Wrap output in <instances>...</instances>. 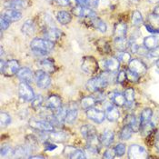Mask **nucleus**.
<instances>
[{
	"label": "nucleus",
	"instance_id": "f257e3e1",
	"mask_svg": "<svg viewBox=\"0 0 159 159\" xmlns=\"http://www.w3.org/2000/svg\"><path fill=\"white\" fill-rule=\"evenodd\" d=\"M31 49L37 55H46L54 48V42L46 38H35L31 42Z\"/></svg>",
	"mask_w": 159,
	"mask_h": 159
},
{
	"label": "nucleus",
	"instance_id": "f03ea898",
	"mask_svg": "<svg viewBox=\"0 0 159 159\" xmlns=\"http://www.w3.org/2000/svg\"><path fill=\"white\" fill-rule=\"evenodd\" d=\"M29 125L36 129L39 130L40 132H51L55 130L54 125L52 123H50L46 119H36V118H32L29 120Z\"/></svg>",
	"mask_w": 159,
	"mask_h": 159
},
{
	"label": "nucleus",
	"instance_id": "7ed1b4c3",
	"mask_svg": "<svg viewBox=\"0 0 159 159\" xmlns=\"http://www.w3.org/2000/svg\"><path fill=\"white\" fill-rule=\"evenodd\" d=\"M107 85H108V82L106 80V78L104 76L100 75V76L90 79L86 83V89L92 93H95V92L101 90L102 88L106 87Z\"/></svg>",
	"mask_w": 159,
	"mask_h": 159
},
{
	"label": "nucleus",
	"instance_id": "20e7f679",
	"mask_svg": "<svg viewBox=\"0 0 159 159\" xmlns=\"http://www.w3.org/2000/svg\"><path fill=\"white\" fill-rule=\"evenodd\" d=\"M1 72L7 76H12L13 75L17 73L19 70V63L12 59L8 60L7 62H4L1 60Z\"/></svg>",
	"mask_w": 159,
	"mask_h": 159
},
{
	"label": "nucleus",
	"instance_id": "39448f33",
	"mask_svg": "<svg viewBox=\"0 0 159 159\" xmlns=\"http://www.w3.org/2000/svg\"><path fill=\"white\" fill-rule=\"evenodd\" d=\"M81 68L84 72L86 74H94L97 72L98 68V64L97 60L92 57H86L83 58L82 64H81Z\"/></svg>",
	"mask_w": 159,
	"mask_h": 159
},
{
	"label": "nucleus",
	"instance_id": "423d86ee",
	"mask_svg": "<svg viewBox=\"0 0 159 159\" xmlns=\"http://www.w3.org/2000/svg\"><path fill=\"white\" fill-rule=\"evenodd\" d=\"M128 157L131 159H144L147 157V150L145 147L138 145H133L129 147Z\"/></svg>",
	"mask_w": 159,
	"mask_h": 159
},
{
	"label": "nucleus",
	"instance_id": "0eeeda50",
	"mask_svg": "<svg viewBox=\"0 0 159 159\" xmlns=\"http://www.w3.org/2000/svg\"><path fill=\"white\" fill-rule=\"evenodd\" d=\"M35 80L37 85L40 88H47L51 84V78L48 74L43 70H38L35 74Z\"/></svg>",
	"mask_w": 159,
	"mask_h": 159
},
{
	"label": "nucleus",
	"instance_id": "6e6552de",
	"mask_svg": "<svg viewBox=\"0 0 159 159\" xmlns=\"http://www.w3.org/2000/svg\"><path fill=\"white\" fill-rule=\"evenodd\" d=\"M18 91H19L20 98L25 101H30V100H33V98H35V94H34L33 89L26 82H21L20 83Z\"/></svg>",
	"mask_w": 159,
	"mask_h": 159
},
{
	"label": "nucleus",
	"instance_id": "1a4fd4ad",
	"mask_svg": "<svg viewBox=\"0 0 159 159\" xmlns=\"http://www.w3.org/2000/svg\"><path fill=\"white\" fill-rule=\"evenodd\" d=\"M86 147L87 150L91 153L98 154L101 149V140L96 135H91L88 138H86Z\"/></svg>",
	"mask_w": 159,
	"mask_h": 159
},
{
	"label": "nucleus",
	"instance_id": "9d476101",
	"mask_svg": "<svg viewBox=\"0 0 159 159\" xmlns=\"http://www.w3.org/2000/svg\"><path fill=\"white\" fill-rule=\"evenodd\" d=\"M128 69L135 72L137 75H145L147 73V66L146 65L139 59H131L128 63Z\"/></svg>",
	"mask_w": 159,
	"mask_h": 159
},
{
	"label": "nucleus",
	"instance_id": "9b49d317",
	"mask_svg": "<svg viewBox=\"0 0 159 159\" xmlns=\"http://www.w3.org/2000/svg\"><path fill=\"white\" fill-rule=\"evenodd\" d=\"M86 116L92 120L93 122L97 123V124H100L104 121L105 117H106V114L102 111L98 110L97 108H89L86 110Z\"/></svg>",
	"mask_w": 159,
	"mask_h": 159
},
{
	"label": "nucleus",
	"instance_id": "f8f14e48",
	"mask_svg": "<svg viewBox=\"0 0 159 159\" xmlns=\"http://www.w3.org/2000/svg\"><path fill=\"white\" fill-rule=\"evenodd\" d=\"M17 77L22 80V82L31 83L35 79V75L27 67H21L16 73Z\"/></svg>",
	"mask_w": 159,
	"mask_h": 159
},
{
	"label": "nucleus",
	"instance_id": "ddd939ff",
	"mask_svg": "<svg viewBox=\"0 0 159 159\" xmlns=\"http://www.w3.org/2000/svg\"><path fill=\"white\" fill-rule=\"evenodd\" d=\"M62 36V32L55 27H48L44 31V37L46 39L50 40L52 42H55L57 40H58Z\"/></svg>",
	"mask_w": 159,
	"mask_h": 159
},
{
	"label": "nucleus",
	"instance_id": "4468645a",
	"mask_svg": "<svg viewBox=\"0 0 159 159\" xmlns=\"http://www.w3.org/2000/svg\"><path fill=\"white\" fill-rule=\"evenodd\" d=\"M2 16L6 18L8 22H15L18 21L22 18V13L19 10H15V9H7L3 13Z\"/></svg>",
	"mask_w": 159,
	"mask_h": 159
},
{
	"label": "nucleus",
	"instance_id": "2eb2a0df",
	"mask_svg": "<svg viewBox=\"0 0 159 159\" xmlns=\"http://www.w3.org/2000/svg\"><path fill=\"white\" fill-rule=\"evenodd\" d=\"M61 99L57 96V95H52L50 96L47 102H46V106L47 107L50 109V110H57L59 107H61Z\"/></svg>",
	"mask_w": 159,
	"mask_h": 159
},
{
	"label": "nucleus",
	"instance_id": "dca6fc26",
	"mask_svg": "<svg viewBox=\"0 0 159 159\" xmlns=\"http://www.w3.org/2000/svg\"><path fill=\"white\" fill-rule=\"evenodd\" d=\"M105 66L108 72L116 73L119 69L120 62L116 57H109L105 62Z\"/></svg>",
	"mask_w": 159,
	"mask_h": 159
},
{
	"label": "nucleus",
	"instance_id": "f3484780",
	"mask_svg": "<svg viewBox=\"0 0 159 159\" xmlns=\"http://www.w3.org/2000/svg\"><path fill=\"white\" fill-rule=\"evenodd\" d=\"M120 114L119 111L117 110V108L114 106H109L107 108V112H106V117L107 118L108 121L110 122H116L117 121V119L119 118Z\"/></svg>",
	"mask_w": 159,
	"mask_h": 159
},
{
	"label": "nucleus",
	"instance_id": "a211bd4d",
	"mask_svg": "<svg viewBox=\"0 0 159 159\" xmlns=\"http://www.w3.org/2000/svg\"><path fill=\"white\" fill-rule=\"evenodd\" d=\"M109 98L116 106H118V107H123L126 103L125 96L121 93H118V92H112V93H110L109 94Z\"/></svg>",
	"mask_w": 159,
	"mask_h": 159
},
{
	"label": "nucleus",
	"instance_id": "6ab92c4d",
	"mask_svg": "<svg viewBox=\"0 0 159 159\" xmlns=\"http://www.w3.org/2000/svg\"><path fill=\"white\" fill-rule=\"evenodd\" d=\"M26 6V3L25 0H9L5 3V7H8L9 9H15V10H20L25 8Z\"/></svg>",
	"mask_w": 159,
	"mask_h": 159
},
{
	"label": "nucleus",
	"instance_id": "aec40b11",
	"mask_svg": "<svg viewBox=\"0 0 159 159\" xmlns=\"http://www.w3.org/2000/svg\"><path fill=\"white\" fill-rule=\"evenodd\" d=\"M31 151V149L27 147L26 145L25 146H19V147H16L14 149V154H13V157H16V158H20V157H25Z\"/></svg>",
	"mask_w": 159,
	"mask_h": 159
},
{
	"label": "nucleus",
	"instance_id": "412c9836",
	"mask_svg": "<svg viewBox=\"0 0 159 159\" xmlns=\"http://www.w3.org/2000/svg\"><path fill=\"white\" fill-rule=\"evenodd\" d=\"M126 29H127L126 25L123 23V22L115 25V28H114V37H115V38L125 37Z\"/></svg>",
	"mask_w": 159,
	"mask_h": 159
},
{
	"label": "nucleus",
	"instance_id": "4be33fe9",
	"mask_svg": "<svg viewBox=\"0 0 159 159\" xmlns=\"http://www.w3.org/2000/svg\"><path fill=\"white\" fill-rule=\"evenodd\" d=\"M21 30H22V33H23L24 35H25V36H28V37H29V36L34 35L35 32H36V26H35L34 22L31 21V20L25 21L24 23V25H22Z\"/></svg>",
	"mask_w": 159,
	"mask_h": 159
},
{
	"label": "nucleus",
	"instance_id": "5701e85b",
	"mask_svg": "<svg viewBox=\"0 0 159 159\" xmlns=\"http://www.w3.org/2000/svg\"><path fill=\"white\" fill-rule=\"evenodd\" d=\"M101 143L104 147H109L114 141V133L111 130H106L101 135Z\"/></svg>",
	"mask_w": 159,
	"mask_h": 159
},
{
	"label": "nucleus",
	"instance_id": "b1692460",
	"mask_svg": "<svg viewBox=\"0 0 159 159\" xmlns=\"http://www.w3.org/2000/svg\"><path fill=\"white\" fill-rule=\"evenodd\" d=\"M39 66H40L41 70L45 71L46 73L48 74L54 73L55 70H56L54 63L51 61L50 59H44V60H42V61L40 62Z\"/></svg>",
	"mask_w": 159,
	"mask_h": 159
},
{
	"label": "nucleus",
	"instance_id": "393cba45",
	"mask_svg": "<svg viewBox=\"0 0 159 159\" xmlns=\"http://www.w3.org/2000/svg\"><path fill=\"white\" fill-rule=\"evenodd\" d=\"M90 19V22H91V25L92 26H94L96 29H98V31L102 32V33H105L107 29V26L105 22H103L100 18L98 17H92V18H89Z\"/></svg>",
	"mask_w": 159,
	"mask_h": 159
},
{
	"label": "nucleus",
	"instance_id": "a878e982",
	"mask_svg": "<svg viewBox=\"0 0 159 159\" xmlns=\"http://www.w3.org/2000/svg\"><path fill=\"white\" fill-rule=\"evenodd\" d=\"M114 45H115V48L119 51H125L129 48V42L126 40L125 37L115 38Z\"/></svg>",
	"mask_w": 159,
	"mask_h": 159
},
{
	"label": "nucleus",
	"instance_id": "bb28decb",
	"mask_svg": "<svg viewBox=\"0 0 159 159\" xmlns=\"http://www.w3.org/2000/svg\"><path fill=\"white\" fill-rule=\"evenodd\" d=\"M57 19L62 25H66L71 22L72 16L66 11H58L57 13Z\"/></svg>",
	"mask_w": 159,
	"mask_h": 159
},
{
	"label": "nucleus",
	"instance_id": "cd10ccee",
	"mask_svg": "<svg viewBox=\"0 0 159 159\" xmlns=\"http://www.w3.org/2000/svg\"><path fill=\"white\" fill-rule=\"evenodd\" d=\"M148 19H149V22L153 27L159 29V7H157L154 9L153 13L150 14Z\"/></svg>",
	"mask_w": 159,
	"mask_h": 159
},
{
	"label": "nucleus",
	"instance_id": "c85d7f7f",
	"mask_svg": "<svg viewBox=\"0 0 159 159\" xmlns=\"http://www.w3.org/2000/svg\"><path fill=\"white\" fill-rule=\"evenodd\" d=\"M153 116V111L150 108H146L144 109L142 114H141V117H140V121H141V127H143L144 125H146L147 124L150 122L151 118Z\"/></svg>",
	"mask_w": 159,
	"mask_h": 159
},
{
	"label": "nucleus",
	"instance_id": "c756f323",
	"mask_svg": "<svg viewBox=\"0 0 159 159\" xmlns=\"http://www.w3.org/2000/svg\"><path fill=\"white\" fill-rule=\"evenodd\" d=\"M97 103L96 98L93 97H86V98H82L81 100V107L83 109H89L91 107H93L95 106V104Z\"/></svg>",
	"mask_w": 159,
	"mask_h": 159
},
{
	"label": "nucleus",
	"instance_id": "7c9ffc66",
	"mask_svg": "<svg viewBox=\"0 0 159 159\" xmlns=\"http://www.w3.org/2000/svg\"><path fill=\"white\" fill-rule=\"evenodd\" d=\"M157 38L155 36H150V37H147L144 39V47L147 49H153L157 47Z\"/></svg>",
	"mask_w": 159,
	"mask_h": 159
},
{
	"label": "nucleus",
	"instance_id": "2f4dec72",
	"mask_svg": "<svg viewBox=\"0 0 159 159\" xmlns=\"http://www.w3.org/2000/svg\"><path fill=\"white\" fill-rule=\"evenodd\" d=\"M81 134L86 139L89 136L96 134V129L92 125H85L81 127Z\"/></svg>",
	"mask_w": 159,
	"mask_h": 159
},
{
	"label": "nucleus",
	"instance_id": "473e14b6",
	"mask_svg": "<svg viewBox=\"0 0 159 159\" xmlns=\"http://www.w3.org/2000/svg\"><path fill=\"white\" fill-rule=\"evenodd\" d=\"M133 132H134L133 128L129 125H125L120 132V138L123 140H127L132 136Z\"/></svg>",
	"mask_w": 159,
	"mask_h": 159
},
{
	"label": "nucleus",
	"instance_id": "72a5a7b5",
	"mask_svg": "<svg viewBox=\"0 0 159 159\" xmlns=\"http://www.w3.org/2000/svg\"><path fill=\"white\" fill-rule=\"evenodd\" d=\"M78 115V111L76 108H70L69 110H67L66 113V122L67 124H73Z\"/></svg>",
	"mask_w": 159,
	"mask_h": 159
},
{
	"label": "nucleus",
	"instance_id": "f704fd0d",
	"mask_svg": "<svg viewBox=\"0 0 159 159\" xmlns=\"http://www.w3.org/2000/svg\"><path fill=\"white\" fill-rule=\"evenodd\" d=\"M124 96L125 98V105H132L134 100H135V92H134V89L132 88H127L125 92H124Z\"/></svg>",
	"mask_w": 159,
	"mask_h": 159
},
{
	"label": "nucleus",
	"instance_id": "c9c22d12",
	"mask_svg": "<svg viewBox=\"0 0 159 159\" xmlns=\"http://www.w3.org/2000/svg\"><path fill=\"white\" fill-rule=\"evenodd\" d=\"M25 145L31 149V151H34L37 147V137L32 135H27L25 139Z\"/></svg>",
	"mask_w": 159,
	"mask_h": 159
},
{
	"label": "nucleus",
	"instance_id": "e433bc0d",
	"mask_svg": "<svg viewBox=\"0 0 159 159\" xmlns=\"http://www.w3.org/2000/svg\"><path fill=\"white\" fill-rule=\"evenodd\" d=\"M117 59L119 60V62L126 64L131 61V55L130 53L126 52V51H120L117 54Z\"/></svg>",
	"mask_w": 159,
	"mask_h": 159
},
{
	"label": "nucleus",
	"instance_id": "4c0bfd02",
	"mask_svg": "<svg viewBox=\"0 0 159 159\" xmlns=\"http://www.w3.org/2000/svg\"><path fill=\"white\" fill-rule=\"evenodd\" d=\"M13 154H14V149L10 146H4L1 147V157L3 158L9 157L13 156Z\"/></svg>",
	"mask_w": 159,
	"mask_h": 159
},
{
	"label": "nucleus",
	"instance_id": "58836bf2",
	"mask_svg": "<svg viewBox=\"0 0 159 159\" xmlns=\"http://www.w3.org/2000/svg\"><path fill=\"white\" fill-rule=\"evenodd\" d=\"M11 122V117L10 116L7 114V113H5V112H2L1 115H0V123H1V126L4 127V126H7Z\"/></svg>",
	"mask_w": 159,
	"mask_h": 159
},
{
	"label": "nucleus",
	"instance_id": "ea45409f",
	"mask_svg": "<svg viewBox=\"0 0 159 159\" xmlns=\"http://www.w3.org/2000/svg\"><path fill=\"white\" fill-rule=\"evenodd\" d=\"M69 157L73 159H84L86 158V156H85V153L83 152V150L74 148L72 153L69 156Z\"/></svg>",
	"mask_w": 159,
	"mask_h": 159
},
{
	"label": "nucleus",
	"instance_id": "a19ab883",
	"mask_svg": "<svg viewBox=\"0 0 159 159\" xmlns=\"http://www.w3.org/2000/svg\"><path fill=\"white\" fill-rule=\"evenodd\" d=\"M132 23L134 25H140L143 23V17L142 15L139 11H135L133 13V16H132Z\"/></svg>",
	"mask_w": 159,
	"mask_h": 159
},
{
	"label": "nucleus",
	"instance_id": "79ce46f5",
	"mask_svg": "<svg viewBox=\"0 0 159 159\" xmlns=\"http://www.w3.org/2000/svg\"><path fill=\"white\" fill-rule=\"evenodd\" d=\"M43 101H44V98L43 97L41 96V95H37L36 96L35 98H33V100H32V107L34 108V109H37V108H39L41 106H42V104H43Z\"/></svg>",
	"mask_w": 159,
	"mask_h": 159
},
{
	"label": "nucleus",
	"instance_id": "37998d69",
	"mask_svg": "<svg viewBox=\"0 0 159 159\" xmlns=\"http://www.w3.org/2000/svg\"><path fill=\"white\" fill-rule=\"evenodd\" d=\"M115 152L116 156L117 157H122L125 153V144H118L116 147H115Z\"/></svg>",
	"mask_w": 159,
	"mask_h": 159
},
{
	"label": "nucleus",
	"instance_id": "c03bdc74",
	"mask_svg": "<svg viewBox=\"0 0 159 159\" xmlns=\"http://www.w3.org/2000/svg\"><path fill=\"white\" fill-rule=\"evenodd\" d=\"M126 78L129 80V81H132V82H136L137 80H138V78H139V75H137L135 72H133V71H131L130 69H128L126 72Z\"/></svg>",
	"mask_w": 159,
	"mask_h": 159
},
{
	"label": "nucleus",
	"instance_id": "a18cd8bd",
	"mask_svg": "<svg viewBox=\"0 0 159 159\" xmlns=\"http://www.w3.org/2000/svg\"><path fill=\"white\" fill-rule=\"evenodd\" d=\"M115 156H116V152H115V149H108V150H107L106 152H105V154H104V158L106 159H112L115 157Z\"/></svg>",
	"mask_w": 159,
	"mask_h": 159
},
{
	"label": "nucleus",
	"instance_id": "49530a36",
	"mask_svg": "<svg viewBox=\"0 0 159 159\" xmlns=\"http://www.w3.org/2000/svg\"><path fill=\"white\" fill-rule=\"evenodd\" d=\"M125 79H126V74H125V71H120L119 73L117 74L116 81H117L118 83H124Z\"/></svg>",
	"mask_w": 159,
	"mask_h": 159
},
{
	"label": "nucleus",
	"instance_id": "de8ad7c7",
	"mask_svg": "<svg viewBox=\"0 0 159 159\" xmlns=\"http://www.w3.org/2000/svg\"><path fill=\"white\" fill-rule=\"evenodd\" d=\"M0 25H1V30H6L9 25H10V22H8L6 18H4L2 16H1V20H0Z\"/></svg>",
	"mask_w": 159,
	"mask_h": 159
},
{
	"label": "nucleus",
	"instance_id": "09e8293b",
	"mask_svg": "<svg viewBox=\"0 0 159 159\" xmlns=\"http://www.w3.org/2000/svg\"><path fill=\"white\" fill-rule=\"evenodd\" d=\"M149 57H155V58L159 57V47H157V48H155L151 49V50L149 51Z\"/></svg>",
	"mask_w": 159,
	"mask_h": 159
},
{
	"label": "nucleus",
	"instance_id": "8fccbe9b",
	"mask_svg": "<svg viewBox=\"0 0 159 159\" xmlns=\"http://www.w3.org/2000/svg\"><path fill=\"white\" fill-rule=\"evenodd\" d=\"M95 93H97V95L95 96V98H96L97 102H102V101H104V100H105L106 96H105L103 93H101V92H100V90L98 91V92H95Z\"/></svg>",
	"mask_w": 159,
	"mask_h": 159
},
{
	"label": "nucleus",
	"instance_id": "3c124183",
	"mask_svg": "<svg viewBox=\"0 0 159 159\" xmlns=\"http://www.w3.org/2000/svg\"><path fill=\"white\" fill-rule=\"evenodd\" d=\"M146 28H147L148 32H150L152 34H159V29H157V28L153 27L151 25H146Z\"/></svg>",
	"mask_w": 159,
	"mask_h": 159
},
{
	"label": "nucleus",
	"instance_id": "603ef678",
	"mask_svg": "<svg viewBox=\"0 0 159 159\" xmlns=\"http://www.w3.org/2000/svg\"><path fill=\"white\" fill-rule=\"evenodd\" d=\"M57 148V146H55L54 144L50 143V142H45V149L48 151H51Z\"/></svg>",
	"mask_w": 159,
	"mask_h": 159
},
{
	"label": "nucleus",
	"instance_id": "864d4df0",
	"mask_svg": "<svg viewBox=\"0 0 159 159\" xmlns=\"http://www.w3.org/2000/svg\"><path fill=\"white\" fill-rule=\"evenodd\" d=\"M57 4L61 5V6H66L68 5V0H55Z\"/></svg>",
	"mask_w": 159,
	"mask_h": 159
},
{
	"label": "nucleus",
	"instance_id": "5fc2aeb1",
	"mask_svg": "<svg viewBox=\"0 0 159 159\" xmlns=\"http://www.w3.org/2000/svg\"><path fill=\"white\" fill-rule=\"evenodd\" d=\"M87 3L91 6H97L98 3V0H86Z\"/></svg>",
	"mask_w": 159,
	"mask_h": 159
},
{
	"label": "nucleus",
	"instance_id": "6e6d98bb",
	"mask_svg": "<svg viewBox=\"0 0 159 159\" xmlns=\"http://www.w3.org/2000/svg\"><path fill=\"white\" fill-rule=\"evenodd\" d=\"M29 158H45L43 156H34V157H29Z\"/></svg>",
	"mask_w": 159,
	"mask_h": 159
},
{
	"label": "nucleus",
	"instance_id": "4d7b16f0",
	"mask_svg": "<svg viewBox=\"0 0 159 159\" xmlns=\"http://www.w3.org/2000/svg\"><path fill=\"white\" fill-rule=\"evenodd\" d=\"M156 147H157V148L159 150V137L157 138V142H156Z\"/></svg>",
	"mask_w": 159,
	"mask_h": 159
},
{
	"label": "nucleus",
	"instance_id": "13d9d810",
	"mask_svg": "<svg viewBox=\"0 0 159 159\" xmlns=\"http://www.w3.org/2000/svg\"><path fill=\"white\" fill-rule=\"evenodd\" d=\"M150 2H152V3H157V2H159V0H149Z\"/></svg>",
	"mask_w": 159,
	"mask_h": 159
},
{
	"label": "nucleus",
	"instance_id": "bf43d9fd",
	"mask_svg": "<svg viewBox=\"0 0 159 159\" xmlns=\"http://www.w3.org/2000/svg\"><path fill=\"white\" fill-rule=\"evenodd\" d=\"M156 65H157V66L159 68V59L158 60H157V62H156Z\"/></svg>",
	"mask_w": 159,
	"mask_h": 159
},
{
	"label": "nucleus",
	"instance_id": "052dcab7",
	"mask_svg": "<svg viewBox=\"0 0 159 159\" xmlns=\"http://www.w3.org/2000/svg\"><path fill=\"white\" fill-rule=\"evenodd\" d=\"M77 1H78L79 3H83V2H86V0H77Z\"/></svg>",
	"mask_w": 159,
	"mask_h": 159
}]
</instances>
